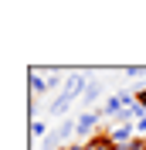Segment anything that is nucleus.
<instances>
[{"label":"nucleus","instance_id":"obj_2","mask_svg":"<svg viewBox=\"0 0 146 150\" xmlns=\"http://www.w3.org/2000/svg\"><path fill=\"white\" fill-rule=\"evenodd\" d=\"M99 120H102V112H99V109H85L82 116H78V137H95Z\"/></svg>","mask_w":146,"mask_h":150},{"label":"nucleus","instance_id":"obj_7","mask_svg":"<svg viewBox=\"0 0 146 150\" xmlns=\"http://www.w3.org/2000/svg\"><path fill=\"white\" fill-rule=\"evenodd\" d=\"M48 133V126H44V120H34L31 123V137H37V140H41V137H44Z\"/></svg>","mask_w":146,"mask_h":150},{"label":"nucleus","instance_id":"obj_10","mask_svg":"<svg viewBox=\"0 0 146 150\" xmlns=\"http://www.w3.org/2000/svg\"><path fill=\"white\" fill-rule=\"evenodd\" d=\"M129 147H133V150H146V137H136V140L129 143Z\"/></svg>","mask_w":146,"mask_h":150},{"label":"nucleus","instance_id":"obj_5","mask_svg":"<svg viewBox=\"0 0 146 150\" xmlns=\"http://www.w3.org/2000/svg\"><path fill=\"white\" fill-rule=\"evenodd\" d=\"M99 96H102V82H99V79H92L88 89H85V96H82V103H95Z\"/></svg>","mask_w":146,"mask_h":150},{"label":"nucleus","instance_id":"obj_9","mask_svg":"<svg viewBox=\"0 0 146 150\" xmlns=\"http://www.w3.org/2000/svg\"><path fill=\"white\" fill-rule=\"evenodd\" d=\"M55 147H58V137H48V140L41 143V150H55Z\"/></svg>","mask_w":146,"mask_h":150},{"label":"nucleus","instance_id":"obj_3","mask_svg":"<svg viewBox=\"0 0 146 150\" xmlns=\"http://www.w3.org/2000/svg\"><path fill=\"white\" fill-rule=\"evenodd\" d=\"M109 140L116 143V147H129V143L136 140V123H122V126L109 130Z\"/></svg>","mask_w":146,"mask_h":150},{"label":"nucleus","instance_id":"obj_4","mask_svg":"<svg viewBox=\"0 0 146 150\" xmlns=\"http://www.w3.org/2000/svg\"><path fill=\"white\" fill-rule=\"evenodd\" d=\"M82 150H116V143L109 140V133H95L82 143Z\"/></svg>","mask_w":146,"mask_h":150},{"label":"nucleus","instance_id":"obj_6","mask_svg":"<svg viewBox=\"0 0 146 150\" xmlns=\"http://www.w3.org/2000/svg\"><path fill=\"white\" fill-rule=\"evenodd\" d=\"M48 92V79H41V72H31V96Z\"/></svg>","mask_w":146,"mask_h":150},{"label":"nucleus","instance_id":"obj_11","mask_svg":"<svg viewBox=\"0 0 146 150\" xmlns=\"http://www.w3.org/2000/svg\"><path fill=\"white\" fill-rule=\"evenodd\" d=\"M136 103H139V106L146 109V89H139V92H136Z\"/></svg>","mask_w":146,"mask_h":150},{"label":"nucleus","instance_id":"obj_8","mask_svg":"<svg viewBox=\"0 0 146 150\" xmlns=\"http://www.w3.org/2000/svg\"><path fill=\"white\" fill-rule=\"evenodd\" d=\"M122 75H129V79H139V75H146V68L133 65V68H122Z\"/></svg>","mask_w":146,"mask_h":150},{"label":"nucleus","instance_id":"obj_1","mask_svg":"<svg viewBox=\"0 0 146 150\" xmlns=\"http://www.w3.org/2000/svg\"><path fill=\"white\" fill-rule=\"evenodd\" d=\"M88 82H92V79H88L85 72H72V75H68V82H65V89L55 96V103H51V112H55V116H61V112L68 109L75 99H82V96H85Z\"/></svg>","mask_w":146,"mask_h":150},{"label":"nucleus","instance_id":"obj_12","mask_svg":"<svg viewBox=\"0 0 146 150\" xmlns=\"http://www.w3.org/2000/svg\"><path fill=\"white\" fill-rule=\"evenodd\" d=\"M116 150H133V147H116Z\"/></svg>","mask_w":146,"mask_h":150}]
</instances>
